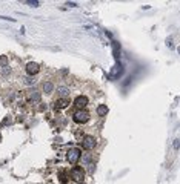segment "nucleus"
I'll list each match as a JSON object with an SVG mask.
<instances>
[{"instance_id": "nucleus-11", "label": "nucleus", "mask_w": 180, "mask_h": 184, "mask_svg": "<svg viewBox=\"0 0 180 184\" xmlns=\"http://www.w3.org/2000/svg\"><path fill=\"white\" fill-rule=\"evenodd\" d=\"M112 52H114V57L119 60V57H120V45H119V42H112Z\"/></svg>"}, {"instance_id": "nucleus-6", "label": "nucleus", "mask_w": 180, "mask_h": 184, "mask_svg": "<svg viewBox=\"0 0 180 184\" xmlns=\"http://www.w3.org/2000/svg\"><path fill=\"white\" fill-rule=\"evenodd\" d=\"M26 74H28L29 77H32V75H35V74H39V71H40V66L35 61H29L28 64H26Z\"/></svg>"}, {"instance_id": "nucleus-2", "label": "nucleus", "mask_w": 180, "mask_h": 184, "mask_svg": "<svg viewBox=\"0 0 180 184\" xmlns=\"http://www.w3.org/2000/svg\"><path fill=\"white\" fill-rule=\"evenodd\" d=\"M73 120L76 123H79V124H85V123H88V120H89V112L85 110V109H79V110L74 112Z\"/></svg>"}, {"instance_id": "nucleus-12", "label": "nucleus", "mask_w": 180, "mask_h": 184, "mask_svg": "<svg viewBox=\"0 0 180 184\" xmlns=\"http://www.w3.org/2000/svg\"><path fill=\"white\" fill-rule=\"evenodd\" d=\"M54 91V85L51 81H45L43 83V92L45 94H51V92Z\"/></svg>"}, {"instance_id": "nucleus-18", "label": "nucleus", "mask_w": 180, "mask_h": 184, "mask_svg": "<svg viewBox=\"0 0 180 184\" xmlns=\"http://www.w3.org/2000/svg\"><path fill=\"white\" fill-rule=\"evenodd\" d=\"M173 147H174L176 150H179V147H180V140H179V138H177V140H174V143H173Z\"/></svg>"}, {"instance_id": "nucleus-16", "label": "nucleus", "mask_w": 180, "mask_h": 184, "mask_svg": "<svg viewBox=\"0 0 180 184\" xmlns=\"http://www.w3.org/2000/svg\"><path fill=\"white\" fill-rule=\"evenodd\" d=\"M23 80H25V83H26V85H34V83H35V80H34L32 77H25Z\"/></svg>"}, {"instance_id": "nucleus-4", "label": "nucleus", "mask_w": 180, "mask_h": 184, "mask_svg": "<svg viewBox=\"0 0 180 184\" xmlns=\"http://www.w3.org/2000/svg\"><path fill=\"white\" fill-rule=\"evenodd\" d=\"M123 72H125L123 64H122L120 61H117V63L114 64V66L111 68V71H109V78H111V80H117V78H120Z\"/></svg>"}, {"instance_id": "nucleus-17", "label": "nucleus", "mask_w": 180, "mask_h": 184, "mask_svg": "<svg viewBox=\"0 0 180 184\" xmlns=\"http://www.w3.org/2000/svg\"><path fill=\"white\" fill-rule=\"evenodd\" d=\"M25 3H26V5H31V6H39V5H40L39 2H35V0H26Z\"/></svg>"}, {"instance_id": "nucleus-14", "label": "nucleus", "mask_w": 180, "mask_h": 184, "mask_svg": "<svg viewBox=\"0 0 180 184\" xmlns=\"http://www.w3.org/2000/svg\"><path fill=\"white\" fill-rule=\"evenodd\" d=\"M57 92H59V95H60V98H65L68 94H69V89L66 88V86H59V89H57Z\"/></svg>"}, {"instance_id": "nucleus-9", "label": "nucleus", "mask_w": 180, "mask_h": 184, "mask_svg": "<svg viewBox=\"0 0 180 184\" xmlns=\"http://www.w3.org/2000/svg\"><path fill=\"white\" fill-rule=\"evenodd\" d=\"M28 100L31 101V103H39V101H40V92H37V91H29V92H28Z\"/></svg>"}, {"instance_id": "nucleus-1", "label": "nucleus", "mask_w": 180, "mask_h": 184, "mask_svg": "<svg viewBox=\"0 0 180 184\" xmlns=\"http://www.w3.org/2000/svg\"><path fill=\"white\" fill-rule=\"evenodd\" d=\"M69 178L76 183H82L85 180V169L80 167V166H74L71 173H69Z\"/></svg>"}, {"instance_id": "nucleus-5", "label": "nucleus", "mask_w": 180, "mask_h": 184, "mask_svg": "<svg viewBox=\"0 0 180 184\" xmlns=\"http://www.w3.org/2000/svg\"><path fill=\"white\" fill-rule=\"evenodd\" d=\"M80 144H82V147L85 150H93L94 147L97 146V140L94 137H91V135H85L83 140L80 141Z\"/></svg>"}, {"instance_id": "nucleus-19", "label": "nucleus", "mask_w": 180, "mask_h": 184, "mask_svg": "<svg viewBox=\"0 0 180 184\" xmlns=\"http://www.w3.org/2000/svg\"><path fill=\"white\" fill-rule=\"evenodd\" d=\"M166 46H168V48H174V43H173V39H166Z\"/></svg>"}, {"instance_id": "nucleus-21", "label": "nucleus", "mask_w": 180, "mask_h": 184, "mask_svg": "<svg viewBox=\"0 0 180 184\" xmlns=\"http://www.w3.org/2000/svg\"><path fill=\"white\" fill-rule=\"evenodd\" d=\"M0 140H2V135H0Z\"/></svg>"}, {"instance_id": "nucleus-13", "label": "nucleus", "mask_w": 180, "mask_h": 184, "mask_svg": "<svg viewBox=\"0 0 180 184\" xmlns=\"http://www.w3.org/2000/svg\"><path fill=\"white\" fill-rule=\"evenodd\" d=\"M59 181H60L62 184H66V183L69 181V177H68V173H66L65 170L59 172Z\"/></svg>"}, {"instance_id": "nucleus-3", "label": "nucleus", "mask_w": 180, "mask_h": 184, "mask_svg": "<svg viewBox=\"0 0 180 184\" xmlns=\"http://www.w3.org/2000/svg\"><path fill=\"white\" fill-rule=\"evenodd\" d=\"M80 158H82V150H80L79 147H73V149H69L66 153V160L71 164H77Z\"/></svg>"}, {"instance_id": "nucleus-7", "label": "nucleus", "mask_w": 180, "mask_h": 184, "mask_svg": "<svg viewBox=\"0 0 180 184\" xmlns=\"http://www.w3.org/2000/svg\"><path fill=\"white\" fill-rule=\"evenodd\" d=\"M86 104H88V98H86L85 95H77V97L74 98V106H76V107L85 109Z\"/></svg>"}, {"instance_id": "nucleus-20", "label": "nucleus", "mask_w": 180, "mask_h": 184, "mask_svg": "<svg viewBox=\"0 0 180 184\" xmlns=\"http://www.w3.org/2000/svg\"><path fill=\"white\" fill-rule=\"evenodd\" d=\"M177 51H179V54H180V46H179V48H177Z\"/></svg>"}, {"instance_id": "nucleus-8", "label": "nucleus", "mask_w": 180, "mask_h": 184, "mask_svg": "<svg viewBox=\"0 0 180 184\" xmlns=\"http://www.w3.org/2000/svg\"><path fill=\"white\" fill-rule=\"evenodd\" d=\"M69 106V100L66 98H57L54 101V109L56 110H62V109H66Z\"/></svg>"}, {"instance_id": "nucleus-10", "label": "nucleus", "mask_w": 180, "mask_h": 184, "mask_svg": "<svg viewBox=\"0 0 180 184\" xmlns=\"http://www.w3.org/2000/svg\"><path fill=\"white\" fill-rule=\"evenodd\" d=\"M108 112H109V107H108L106 104H98L97 106V114L100 115V117H105Z\"/></svg>"}, {"instance_id": "nucleus-15", "label": "nucleus", "mask_w": 180, "mask_h": 184, "mask_svg": "<svg viewBox=\"0 0 180 184\" xmlns=\"http://www.w3.org/2000/svg\"><path fill=\"white\" fill-rule=\"evenodd\" d=\"M8 64V57L6 55H0V66H6Z\"/></svg>"}]
</instances>
